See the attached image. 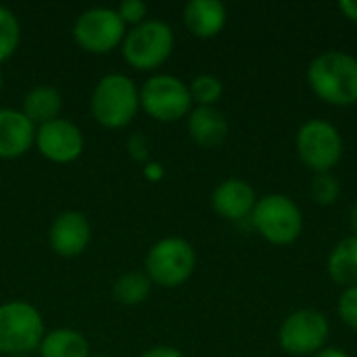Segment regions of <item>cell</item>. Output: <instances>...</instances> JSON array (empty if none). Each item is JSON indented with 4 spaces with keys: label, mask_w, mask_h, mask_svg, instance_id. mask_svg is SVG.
Masks as SVG:
<instances>
[{
    "label": "cell",
    "mask_w": 357,
    "mask_h": 357,
    "mask_svg": "<svg viewBox=\"0 0 357 357\" xmlns=\"http://www.w3.org/2000/svg\"><path fill=\"white\" fill-rule=\"evenodd\" d=\"M126 27L128 25L121 21L117 8L92 6L75 19L73 38L84 50L92 54H107L123 42L128 33Z\"/></svg>",
    "instance_id": "ba28073f"
},
{
    "label": "cell",
    "mask_w": 357,
    "mask_h": 357,
    "mask_svg": "<svg viewBox=\"0 0 357 357\" xmlns=\"http://www.w3.org/2000/svg\"><path fill=\"white\" fill-rule=\"evenodd\" d=\"M92 238V228L82 211L59 213L48 230V245L61 257H77L86 251Z\"/></svg>",
    "instance_id": "7c38bea8"
},
{
    "label": "cell",
    "mask_w": 357,
    "mask_h": 357,
    "mask_svg": "<svg viewBox=\"0 0 357 357\" xmlns=\"http://www.w3.org/2000/svg\"><path fill=\"white\" fill-rule=\"evenodd\" d=\"M117 13L121 17V21L126 25H140L146 21V15H149V4L144 0H123L119 6H117Z\"/></svg>",
    "instance_id": "cb8c5ba5"
},
{
    "label": "cell",
    "mask_w": 357,
    "mask_h": 357,
    "mask_svg": "<svg viewBox=\"0 0 357 357\" xmlns=\"http://www.w3.org/2000/svg\"><path fill=\"white\" fill-rule=\"evenodd\" d=\"M0 90H2V73H0Z\"/></svg>",
    "instance_id": "d6a6232c"
},
{
    "label": "cell",
    "mask_w": 357,
    "mask_h": 357,
    "mask_svg": "<svg viewBox=\"0 0 357 357\" xmlns=\"http://www.w3.org/2000/svg\"><path fill=\"white\" fill-rule=\"evenodd\" d=\"M140 357H184L180 349L176 347H169V345H157V347H151L146 349Z\"/></svg>",
    "instance_id": "484cf974"
},
{
    "label": "cell",
    "mask_w": 357,
    "mask_h": 357,
    "mask_svg": "<svg viewBox=\"0 0 357 357\" xmlns=\"http://www.w3.org/2000/svg\"><path fill=\"white\" fill-rule=\"evenodd\" d=\"M36 142V126L17 109H0V159H17Z\"/></svg>",
    "instance_id": "4fadbf2b"
},
{
    "label": "cell",
    "mask_w": 357,
    "mask_h": 357,
    "mask_svg": "<svg viewBox=\"0 0 357 357\" xmlns=\"http://www.w3.org/2000/svg\"><path fill=\"white\" fill-rule=\"evenodd\" d=\"M130 151L136 159H146V140L142 134H136L130 138Z\"/></svg>",
    "instance_id": "4316f807"
},
{
    "label": "cell",
    "mask_w": 357,
    "mask_h": 357,
    "mask_svg": "<svg viewBox=\"0 0 357 357\" xmlns=\"http://www.w3.org/2000/svg\"><path fill=\"white\" fill-rule=\"evenodd\" d=\"M255 190L251 188V184H247L245 180L238 178H230L224 180L222 184L215 186L213 195H211V205L215 209V213H220L226 220L238 222L243 218H247L249 213H253L255 209Z\"/></svg>",
    "instance_id": "5bb4252c"
},
{
    "label": "cell",
    "mask_w": 357,
    "mask_h": 357,
    "mask_svg": "<svg viewBox=\"0 0 357 357\" xmlns=\"http://www.w3.org/2000/svg\"><path fill=\"white\" fill-rule=\"evenodd\" d=\"M197 266V253L192 245L178 236H167L157 241L144 259V272L153 284L176 289L184 284Z\"/></svg>",
    "instance_id": "277c9868"
},
{
    "label": "cell",
    "mask_w": 357,
    "mask_h": 357,
    "mask_svg": "<svg viewBox=\"0 0 357 357\" xmlns=\"http://www.w3.org/2000/svg\"><path fill=\"white\" fill-rule=\"evenodd\" d=\"M172 50L174 31L159 19H146L144 23L132 27L121 42L123 59L140 71L157 69L169 59Z\"/></svg>",
    "instance_id": "5b68a950"
},
{
    "label": "cell",
    "mask_w": 357,
    "mask_h": 357,
    "mask_svg": "<svg viewBox=\"0 0 357 357\" xmlns=\"http://www.w3.org/2000/svg\"><path fill=\"white\" fill-rule=\"evenodd\" d=\"M307 82L322 100L349 107L357 102V59L339 50L324 52L312 61Z\"/></svg>",
    "instance_id": "6da1fadb"
},
{
    "label": "cell",
    "mask_w": 357,
    "mask_h": 357,
    "mask_svg": "<svg viewBox=\"0 0 357 357\" xmlns=\"http://www.w3.org/2000/svg\"><path fill=\"white\" fill-rule=\"evenodd\" d=\"M140 107L157 121H178L190 113L192 98L188 86L169 73L151 75L140 88Z\"/></svg>",
    "instance_id": "8992f818"
},
{
    "label": "cell",
    "mask_w": 357,
    "mask_h": 357,
    "mask_svg": "<svg viewBox=\"0 0 357 357\" xmlns=\"http://www.w3.org/2000/svg\"><path fill=\"white\" fill-rule=\"evenodd\" d=\"M328 274L337 284L357 287V236L341 241L328 257Z\"/></svg>",
    "instance_id": "d6986e66"
},
{
    "label": "cell",
    "mask_w": 357,
    "mask_h": 357,
    "mask_svg": "<svg viewBox=\"0 0 357 357\" xmlns=\"http://www.w3.org/2000/svg\"><path fill=\"white\" fill-rule=\"evenodd\" d=\"M90 357H111V356H105V354H98V356H90Z\"/></svg>",
    "instance_id": "1f68e13d"
},
{
    "label": "cell",
    "mask_w": 357,
    "mask_h": 357,
    "mask_svg": "<svg viewBox=\"0 0 357 357\" xmlns=\"http://www.w3.org/2000/svg\"><path fill=\"white\" fill-rule=\"evenodd\" d=\"M251 220L259 234L272 245H291L303 228L299 207L284 195H268L255 203Z\"/></svg>",
    "instance_id": "52a82bcc"
},
{
    "label": "cell",
    "mask_w": 357,
    "mask_h": 357,
    "mask_svg": "<svg viewBox=\"0 0 357 357\" xmlns=\"http://www.w3.org/2000/svg\"><path fill=\"white\" fill-rule=\"evenodd\" d=\"M328 320L316 310L291 314L280 326V347L291 356H314L324 349L328 339Z\"/></svg>",
    "instance_id": "30bf717a"
},
{
    "label": "cell",
    "mask_w": 357,
    "mask_h": 357,
    "mask_svg": "<svg viewBox=\"0 0 357 357\" xmlns=\"http://www.w3.org/2000/svg\"><path fill=\"white\" fill-rule=\"evenodd\" d=\"M40 357H90V345L79 331L54 328L44 335Z\"/></svg>",
    "instance_id": "ac0fdd59"
},
{
    "label": "cell",
    "mask_w": 357,
    "mask_h": 357,
    "mask_svg": "<svg viewBox=\"0 0 357 357\" xmlns=\"http://www.w3.org/2000/svg\"><path fill=\"white\" fill-rule=\"evenodd\" d=\"M6 357H31V356H6Z\"/></svg>",
    "instance_id": "836d02e7"
},
{
    "label": "cell",
    "mask_w": 357,
    "mask_h": 357,
    "mask_svg": "<svg viewBox=\"0 0 357 357\" xmlns=\"http://www.w3.org/2000/svg\"><path fill=\"white\" fill-rule=\"evenodd\" d=\"M146 178H151V180H157V178H161L163 176V169H161V165L159 163H146Z\"/></svg>",
    "instance_id": "f1b7e54d"
},
{
    "label": "cell",
    "mask_w": 357,
    "mask_h": 357,
    "mask_svg": "<svg viewBox=\"0 0 357 357\" xmlns=\"http://www.w3.org/2000/svg\"><path fill=\"white\" fill-rule=\"evenodd\" d=\"M349 220H351V228H354V232H356V236H357V201H356V205H354V209H351Z\"/></svg>",
    "instance_id": "4dcf8cb0"
},
{
    "label": "cell",
    "mask_w": 357,
    "mask_h": 357,
    "mask_svg": "<svg viewBox=\"0 0 357 357\" xmlns=\"http://www.w3.org/2000/svg\"><path fill=\"white\" fill-rule=\"evenodd\" d=\"M339 8L343 10V15H345L347 19H351L354 23H357V0H343V2L339 4Z\"/></svg>",
    "instance_id": "83f0119b"
},
{
    "label": "cell",
    "mask_w": 357,
    "mask_h": 357,
    "mask_svg": "<svg viewBox=\"0 0 357 357\" xmlns=\"http://www.w3.org/2000/svg\"><path fill=\"white\" fill-rule=\"evenodd\" d=\"M63 109V98H61V92L48 84H40V86H33L25 98H23V109L21 113L33 123V126H44L52 119L59 117Z\"/></svg>",
    "instance_id": "e0dca14e"
},
{
    "label": "cell",
    "mask_w": 357,
    "mask_h": 357,
    "mask_svg": "<svg viewBox=\"0 0 357 357\" xmlns=\"http://www.w3.org/2000/svg\"><path fill=\"white\" fill-rule=\"evenodd\" d=\"M188 134L197 144L213 149L228 138V121L215 107H197L188 113Z\"/></svg>",
    "instance_id": "2e32d148"
},
{
    "label": "cell",
    "mask_w": 357,
    "mask_h": 357,
    "mask_svg": "<svg viewBox=\"0 0 357 357\" xmlns=\"http://www.w3.org/2000/svg\"><path fill=\"white\" fill-rule=\"evenodd\" d=\"M312 357H349L345 351L341 349H335V347H326V349H320L318 354H314Z\"/></svg>",
    "instance_id": "f546056e"
},
{
    "label": "cell",
    "mask_w": 357,
    "mask_h": 357,
    "mask_svg": "<svg viewBox=\"0 0 357 357\" xmlns=\"http://www.w3.org/2000/svg\"><path fill=\"white\" fill-rule=\"evenodd\" d=\"M337 310H339L341 320H343L349 328L357 331V287H349V289L343 291Z\"/></svg>",
    "instance_id": "d4e9b609"
},
{
    "label": "cell",
    "mask_w": 357,
    "mask_h": 357,
    "mask_svg": "<svg viewBox=\"0 0 357 357\" xmlns=\"http://www.w3.org/2000/svg\"><path fill=\"white\" fill-rule=\"evenodd\" d=\"M42 157L52 163H71L84 153V134L82 130L65 119L56 117L40 128H36V142Z\"/></svg>",
    "instance_id": "8fae6325"
},
{
    "label": "cell",
    "mask_w": 357,
    "mask_h": 357,
    "mask_svg": "<svg viewBox=\"0 0 357 357\" xmlns=\"http://www.w3.org/2000/svg\"><path fill=\"white\" fill-rule=\"evenodd\" d=\"M21 42V25L15 13L0 4V63L10 59Z\"/></svg>",
    "instance_id": "44dd1931"
},
{
    "label": "cell",
    "mask_w": 357,
    "mask_h": 357,
    "mask_svg": "<svg viewBox=\"0 0 357 357\" xmlns=\"http://www.w3.org/2000/svg\"><path fill=\"white\" fill-rule=\"evenodd\" d=\"M310 192H312V199L318 205H333L341 195V184L331 172L316 174V178L312 180Z\"/></svg>",
    "instance_id": "603a6c76"
},
{
    "label": "cell",
    "mask_w": 357,
    "mask_h": 357,
    "mask_svg": "<svg viewBox=\"0 0 357 357\" xmlns=\"http://www.w3.org/2000/svg\"><path fill=\"white\" fill-rule=\"evenodd\" d=\"M46 335L42 314L27 301H6L0 305V354L31 356Z\"/></svg>",
    "instance_id": "3957f363"
},
{
    "label": "cell",
    "mask_w": 357,
    "mask_h": 357,
    "mask_svg": "<svg viewBox=\"0 0 357 357\" xmlns=\"http://www.w3.org/2000/svg\"><path fill=\"white\" fill-rule=\"evenodd\" d=\"M140 109V90L126 73H107L90 96L92 117L105 128H126Z\"/></svg>",
    "instance_id": "7a4b0ae2"
},
{
    "label": "cell",
    "mask_w": 357,
    "mask_h": 357,
    "mask_svg": "<svg viewBox=\"0 0 357 357\" xmlns=\"http://www.w3.org/2000/svg\"><path fill=\"white\" fill-rule=\"evenodd\" d=\"M153 280L146 276V272H126L113 282V297L121 305H140L151 295Z\"/></svg>",
    "instance_id": "ffe728a7"
},
{
    "label": "cell",
    "mask_w": 357,
    "mask_h": 357,
    "mask_svg": "<svg viewBox=\"0 0 357 357\" xmlns=\"http://www.w3.org/2000/svg\"><path fill=\"white\" fill-rule=\"evenodd\" d=\"M226 6L218 0H190L184 6V23L197 38H213L226 25Z\"/></svg>",
    "instance_id": "9a60e30c"
},
{
    "label": "cell",
    "mask_w": 357,
    "mask_h": 357,
    "mask_svg": "<svg viewBox=\"0 0 357 357\" xmlns=\"http://www.w3.org/2000/svg\"><path fill=\"white\" fill-rule=\"evenodd\" d=\"M297 151L301 161L316 174L331 172L343 157V138L339 130L324 121L312 119L297 134Z\"/></svg>",
    "instance_id": "9c48e42d"
},
{
    "label": "cell",
    "mask_w": 357,
    "mask_h": 357,
    "mask_svg": "<svg viewBox=\"0 0 357 357\" xmlns=\"http://www.w3.org/2000/svg\"><path fill=\"white\" fill-rule=\"evenodd\" d=\"M188 92H190L192 102H197L199 107H213L220 100L224 86H222L220 77H215L211 73H201L190 82Z\"/></svg>",
    "instance_id": "7402d4cb"
}]
</instances>
